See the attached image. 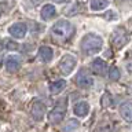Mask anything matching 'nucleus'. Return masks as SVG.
Returning <instances> with one entry per match:
<instances>
[{
	"instance_id": "39448f33",
	"label": "nucleus",
	"mask_w": 132,
	"mask_h": 132,
	"mask_svg": "<svg viewBox=\"0 0 132 132\" xmlns=\"http://www.w3.org/2000/svg\"><path fill=\"white\" fill-rule=\"evenodd\" d=\"M128 43V35L124 28H117L114 30V36H113V44L116 48H122L124 45Z\"/></svg>"
},
{
	"instance_id": "b1692460",
	"label": "nucleus",
	"mask_w": 132,
	"mask_h": 132,
	"mask_svg": "<svg viewBox=\"0 0 132 132\" xmlns=\"http://www.w3.org/2000/svg\"><path fill=\"white\" fill-rule=\"evenodd\" d=\"M2 63H3V58L0 56V68H2Z\"/></svg>"
},
{
	"instance_id": "f257e3e1",
	"label": "nucleus",
	"mask_w": 132,
	"mask_h": 132,
	"mask_svg": "<svg viewBox=\"0 0 132 132\" xmlns=\"http://www.w3.org/2000/svg\"><path fill=\"white\" fill-rule=\"evenodd\" d=\"M74 33V26L69 21H65V19H61L54 25L51 28V36L52 39L58 41V43H65L68 41L70 37L73 36Z\"/></svg>"
},
{
	"instance_id": "2eb2a0df",
	"label": "nucleus",
	"mask_w": 132,
	"mask_h": 132,
	"mask_svg": "<svg viewBox=\"0 0 132 132\" xmlns=\"http://www.w3.org/2000/svg\"><path fill=\"white\" fill-rule=\"evenodd\" d=\"M65 87H66V81L65 80H56V81H54V82L50 84V91H51V94L58 95V94H61L62 91L65 89Z\"/></svg>"
},
{
	"instance_id": "423d86ee",
	"label": "nucleus",
	"mask_w": 132,
	"mask_h": 132,
	"mask_svg": "<svg viewBox=\"0 0 132 132\" xmlns=\"http://www.w3.org/2000/svg\"><path fill=\"white\" fill-rule=\"evenodd\" d=\"M76 82H77L78 87H81V88H88V87H91L94 84V80L85 69H81L80 72H78L77 77H76Z\"/></svg>"
},
{
	"instance_id": "9b49d317",
	"label": "nucleus",
	"mask_w": 132,
	"mask_h": 132,
	"mask_svg": "<svg viewBox=\"0 0 132 132\" xmlns=\"http://www.w3.org/2000/svg\"><path fill=\"white\" fill-rule=\"evenodd\" d=\"M39 56H40V59L43 62L48 63V62L52 59V56H54V51L50 47H47V45H41V47L39 48Z\"/></svg>"
},
{
	"instance_id": "0eeeda50",
	"label": "nucleus",
	"mask_w": 132,
	"mask_h": 132,
	"mask_svg": "<svg viewBox=\"0 0 132 132\" xmlns=\"http://www.w3.org/2000/svg\"><path fill=\"white\" fill-rule=\"evenodd\" d=\"M26 25L22 23V22H16L14 25H11L10 29H8V32H10V35L12 37H15V39H23L25 35H26Z\"/></svg>"
},
{
	"instance_id": "a211bd4d",
	"label": "nucleus",
	"mask_w": 132,
	"mask_h": 132,
	"mask_svg": "<svg viewBox=\"0 0 132 132\" xmlns=\"http://www.w3.org/2000/svg\"><path fill=\"white\" fill-rule=\"evenodd\" d=\"M109 78H110V80H113V81H116V80H118V78H120V70L116 68V66H111V68H110Z\"/></svg>"
},
{
	"instance_id": "7ed1b4c3",
	"label": "nucleus",
	"mask_w": 132,
	"mask_h": 132,
	"mask_svg": "<svg viewBox=\"0 0 132 132\" xmlns=\"http://www.w3.org/2000/svg\"><path fill=\"white\" fill-rule=\"evenodd\" d=\"M66 106H68L66 101L58 103V105H56V106L54 107V109L48 113V120H50V122H52V124H58V122H61L62 120H63V117H65Z\"/></svg>"
},
{
	"instance_id": "f3484780",
	"label": "nucleus",
	"mask_w": 132,
	"mask_h": 132,
	"mask_svg": "<svg viewBox=\"0 0 132 132\" xmlns=\"http://www.w3.org/2000/svg\"><path fill=\"white\" fill-rule=\"evenodd\" d=\"M78 128V121L77 120H68L66 125L63 127V132H74Z\"/></svg>"
},
{
	"instance_id": "9d476101",
	"label": "nucleus",
	"mask_w": 132,
	"mask_h": 132,
	"mask_svg": "<svg viewBox=\"0 0 132 132\" xmlns=\"http://www.w3.org/2000/svg\"><path fill=\"white\" fill-rule=\"evenodd\" d=\"M44 110H45V106L43 105L41 102H35L32 106V116L33 118L37 120V121H40L41 118H43L44 116Z\"/></svg>"
},
{
	"instance_id": "6ab92c4d",
	"label": "nucleus",
	"mask_w": 132,
	"mask_h": 132,
	"mask_svg": "<svg viewBox=\"0 0 132 132\" xmlns=\"http://www.w3.org/2000/svg\"><path fill=\"white\" fill-rule=\"evenodd\" d=\"M6 43V48L7 50H18V44L15 41H11V40H4Z\"/></svg>"
},
{
	"instance_id": "ddd939ff",
	"label": "nucleus",
	"mask_w": 132,
	"mask_h": 132,
	"mask_svg": "<svg viewBox=\"0 0 132 132\" xmlns=\"http://www.w3.org/2000/svg\"><path fill=\"white\" fill-rule=\"evenodd\" d=\"M120 114L127 122H132V105L131 103H124L120 107Z\"/></svg>"
},
{
	"instance_id": "5701e85b",
	"label": "nucleus",
	"mask_w": 132,
	"mask_h": 132,
	"mask_svg": "<svg viewBox=\"0 0 132 132\" xmlns=\"http://www.w3.org/2000/svg\"><path fill=\"white\" fill-rule=\"evenodd\" d=\"M54 2H56V3H63L65 0H54Z\"/></svg>"
},
{
	"instance_id": "dca6fc26",
	"label": "nucleus",
	"mask_w": 132,
	"mask_h": 132,
	"mask_svg": "<svg viewBox=\"0 0 132 132\" xmlns=\"http://www.w3.org/2000/svg\"><path fill=\"white\" fill-rule=\"evenodd\" d=\"M109 0H91V8L95 11H101L107 7Z\"/></svg>"
},
{
	"instance_id": "6e6552de",
	"label": "nucleus",
	"mask_w": 132,
	"mask_h": 132,
	"mask_svg": "<svg viewBox=\"0 0 132 132\" xmlns=\"http://www.w3.org/2000/svg\"><path fill=\"white\" fill-rule=\"evenodd\" d=\"M21 66V56L19 55H10L6 59V69L10 73H15Z\"/></svg>"
},
{
	"instance_id": "1a4fd4ad",
	"label": "nucleus",
	"mask_w": 132,
	"mask_h": 132,
	"mask_svg": "<svg viewBox=\"0 0 132 132\" xmlns=\"http://www.w3.org/2000/svg\"><path fill=\"white\" fill-rule=\"evenodd\" d=\"M91 69H92V72L95 74H99V76H105L106 72H107V65L106 62L101 59V58H96V59H94L92 65H91Z\"/></svg>"
},
{
	"instance_id": "4468645a",
	"label": "nucleus",
	"mask_w": 132,
	"mask_h": 132,
	"mask_svg": "<svg viewBox=\"0 0 132 132\" xmlns=\"http://www.w3.org/2000/svg\"><path fill=\"white\" fill-rule=\"evenodd\" d=\"M88 111H89V106L87 102H80L74 106V114L77 117H85L88 114Z\"/></svg>"
},
{
	"instance_id": "aec40b11",
	"label": "nucleus",
	"mask_w": 132,
	"mask_h": 132,
	"mask_svg": "<svg viewBox=\"0 0 132 132\" xmlns=\"http://www.w3.org/2000/svg\"><path fill=\"white\" fill-rule=\"evenodd\" d=\"M109 98H111L110 94H105V95H103V98H102V105H103V106H109V105H111V101H107Z\"/></svg>"
},
{
	"instance_id": "412c9836",
	"label": "nucleus",
	"mask_w": 132,
	"mask_h": 132,
	"mask_svg": "<svg viewBox=\"0 0 132 132\" xmlns=\"http://www.w3.org/2000/svg\"><path fill=\"white\" fill-rule=\"evenodd\" d=\"M117 3H127V2H132V0H116Z\"/></svg>"
},
{
	"instance_id": "f8f14e48",
	"label": "nucleus",
	"mask_w": 132,
	"mask_h": 132,
	"mask_svg": "<svg viewBox=\"0 0 132 132\" xmlns=\"http://www.w3.org/2000/svg\"><path fill=\"white\" fill-rule=\"evenodd\" d=\"M55 15H56V10H55V7H54L52 4H45V6L41 8V18H43L44 21L51 19Z\"/></svg>"
},
{
	"instance_id": "4be33fe9",
	"label": "nucleus",
	"mask_w": 132,
	"mask_h": 132,
	"mask_svg": "<svg viewBox=\"0 0 132 132\" xmlns=\"http://www.w3.org/2000/svg\"><path fill=\"white\" fill-rule=\"evenodd\" d=\"M3 10H4V4H0V15L3 14Z\"/></svg>"
},
{
	"instance_id": "f03ea898",
	"label": "nucleus",
	"mask_w": 132,
	"mask_h": 132,
	"mask_svg": "<svg viewBox=\"0 0 132 132\" xmlns=\"http://www.w3.org/2000/svg\"><path fill=\"white\" fill-rule=\"evenodd\" d=\"M103 40L101 36L94 35V33H88L82 37L81 40V50L87 55H92V54H98L102 50Z\"/></svg>"
},
{
	"instance_id": "20e7f679",
	"label": "nucleus",
	"mask_w": 132,
	"mask_h": 132,
	"mask_svg": "<svg viewBox=\"0 0 132 132\" xmlns=\"http://www.w3.org/2000/svg\"><path fill=\"white\" fill-rule=\"evenodd\" d=\"M76 63H77V61H76V58H74L73 55H65L61 59V62H59V70L63 74H70L73 72Z\"/></svg>"
}]
</instances>
